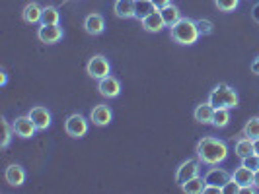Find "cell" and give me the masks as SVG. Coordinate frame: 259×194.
I'll use <instances>...</instances> for the list:
<instances>
[{
    "label": "cell",
    "instance_id": "1f68e13d",
    "mask_svg": "<svg viewBox=\"0 0 259 194\" xmlns=\"http://www.w3.org/2000/svg\"><path fill=\"white\" fill-rule=\"evenodd\" d=\"M203 194H222V186H217V184H205Z\"/></svg>",
    "mask_w": 259,
    "mask_h": 194
},
{
    "label": "cell",
    "instance_id": "4dcf8cb0",
    "mask_svg": "<svg viewBox=\"0 0 259 194\" xmlns=\"http://www.w3.org/2000/svg\"><path fill=\"white\" fill-rule=\"evenodd\" d=\"M242 192V188H240V184L234 181H228L224 186H222V194H238Z\"/></svg>",
    "mask_w": 259,
    "mask_h": 194
},
{
    "label": "cell",
    "instance_id": "d6986e66",
    "mask_svg": "<svg viewBox=\"0 0 259 194\" xmlns=\"http://www.w3.org/2000/svg\"><path fill=\"white\" fill-rule=\"evenodd\" d=\"M232 181L238 182V184H240V188L253 186V171H251V169H247L246 165H240V167L234 169Z\"/></svg>",
    "mask_w": 259,
    "mask_h": 194
},
{
    "label": "cell",
    "instance_id": "d4e9b609",
    "mask_svg": "<svg viewBox=\"0 0 259 194\" xmlns=\"http://www.w3.org/2000/svg\"><path fill=\"white\" fill-rule=\"evenodd\" d=\"M242 134L247 136V138H251V140L259 138V116H251V118L247 120L246 124H244Z\"/></svg>",
    "mask_w": 259,
    "mask_h": 194
},
{
    "label": "cell",
    "instance_id": "3957f363",
    "mask_svg": "<svg viewBox=\"0 0 259 194\" xmlns=\"http://www.w3.org/2000/svg\"><path fill=\"white\" fill-rule=\"evenodd\" d=\"M169 37L174 39L178 45H195L201 33L197 29V22L189 20V18H182L174 27H169Z\"/></svg>",
    "mask_w": 259,
    "mask_h": 194
},
{
    "label": "cell",
    "instance_id": "cb8c5ba5",
    "mask_svg": "<svg viewBox=\"0 0 259 194\" xmlns=\"http://www.w3.org/2000/svg\"><path fill=\"white\" fill-rule=\"evenodd\" d=\"M228 124H230V109H214L212 126L214 128H226Z\"/></svg>",
    "mask_w": 259,
    "mask_h": 194
},
{
    "label": "cell",
    "instance_id": "4fadbf2b",
    "mask_svg": "<svg viewBox=\"0 0 259 194\" xmlns=\"http://www.w3.org/2000/svg\"><path fill=\"white\" fill-rule=\"evenodd\" d=\"M26 177H27L26 169L22 167V165H18V163L8 165L6 171H4V179H6V182L10 186H22L26 182Z\"/></svg>",
    "mask_w": 259,
    "mask_h": 194
},
{
    "label": "cell",
    "instance_id": "8992f818",
    "mask_svg": "<svg viewBox=\"0 0 259 194\" xmlns=\"http://www.w3.org/2000/svg\"><path fill=\"white\" fill-rule=\"evenodd\" d=\"M201 161L199 159H185L183 163H180V167L176 171V182L182 186L183 182H187L189 179L197 177L201 173Z\"/></svg>",
    "mask_w": 259,
    "mask_h": 194
},
{
    "label": "cell",
    "instance_id": "484cf974",
    "mask_svg": "<svg viewBox=\"0 0 259 194\" xmlns=\"http://www.w3.org/2000/svg\"><path fill=\"white\" fill-rule=\"evenodd\" d=\"M154 10H156L154 4H152L150 0H137V10H135L137 16H135V18H137V20H144L148 14H152Z\"/></svg>",
    "mask_w": 259,
    "mask_h": 194
},
{
    "label": "cell",
    "instance_id": "5b68a950",
    "mask_svg": "<svg viewBox=\"0 0 259 194\" xmlns=\"http://www.w3.org/2000/svg\"><path fill=\"white\" fill-rule=\"evenodd\" d=\"M86 72L94 80H102V78L111 74V62L105 58L104 54H94L86 64Z\"/></svg>",
    "mask_w": 259,
    "mask_h": 194
},
{
    "label": "cell",
    "instance_id": "e575fe53",
    "mask_svg": "<svg viewBox=\"0 0 259 194\" xmlns=\"http://www.w3.org/2000/svg\"><path fill=\"white\" fill-rule=\"evenodd\" d=\"M251 20H253V22L259 26V2L253 6V8H251Z\"/></svg>",
    "mask_w": 259,
    "mask_h": 194
},
{
    "label": "cell",
    "instance_id": "f546056e",
    "mask_svg": "<svg viewBox=\"0 0 259 194\" xmlns=\"http://www.w3.org/2000/svg\"><path fill=\"white\" fill-rule=\"evenodd\" d=\"M242 165H246L247 169H251V171L255 173L259 169V155L251 154V155H247V157H244V159H242Z\"/></svg>",
    "mask_w": 259,
    "mask_h": 194
},
{
    "label": "cell",
    "instance_id": "e0dca14e",
    "mask_svg": "<svg viewBox=\"0 0 259 194\" xmlns=\"http://www.w3.org/2000/svg\"><path fill=\"white\" fill-rule=\"evenodd\" d=\"M41 14H43V8L39 6L37 2H27L22 10V20L33 26V24H41Z\"/></svg>",
    "mask_w": 259,
    "mask_h": 194
},
{
    "label": "cell",
    "instance_id": "d590c367",
    "mask_svg": "<svg viewBox=\"0 0 259 194\" xmlns=\"http://www.w3.org/2000/svg\"><path fill=\"white\" fill-rule=\"evenodd\" d=\"M6 84H8V74H6V72H4V70H2V72H0V86H2V88H4V86H6Z\"/></svg>",
    "mask_w": 259,
    "mask_h": 194
},
{
    "label": "cell",
    "instance_id": "ba28073f",
    "mask_svg": "<svg viewBox=\"0 0 259 194\" xmlns=\"http://www.w3.org/2000/svg\"><path fill=\"white\" fill-rule=\"evenodd\" d=\"M98 91L105 99H115V97L121 95V82L115 76L109 74V76L98 80Z\"/></svg>",
    "mask_w": 259,
    "mask_h": 194
},
{
    "label": "cell",
    "instance_id": "52a82bcc",
    "mask_svg": "<svg viewBox=\"0 0 259 194\" xmlns=\"http://www.w3.org/2000/svg\"><path fill=\"white\" fill-rule=\"evenodd\" d=\"M12 126H14L16 136H18V138H24V140L33 138V136H35V132H37V126H35V122L31 120V116L29 115L18 116V118L12 122Z\"/></svg>",
    "mask_w": 259,
    "mask_h": 194
},
{
    "label": "cell",
    "instance_id": "7c38bea8",
    "mask_svg": "<svg viewBox=\"0 0 259 194\" xmlns=\"http://www.w3.org/2000/svg\"><path fill=\"white\" fill-rule=\"evenodd\" d=\"M84 31L88 33V35H94V37H98V35H102L105 31V20L102 14H88L86 18H84Z\"/></svg>",
    "mask_w": 259,
    "mask_h": 194
},
{
    "label": "cell",
    "instance_id": "7402d4cb",
    "mask_svg": "<svg viewBox=\"0 0 259 194\" xmlns=\"http://www.w3.org/2000/svg\"><path fill=\"white\" fill-rule=\"evenodd\" d=\"M205 177H201V175H197L193 179H189L187 182H183L182 184V190L185 194H203L205 190Z\"/></svg>",
    "mask_w": 259,
    "mask_h": 194
},
{
    "label": "cell",
    "instance_id": "2e32d148",
    "mask_svg": "<svg viewBox=\"0 0 259 194\" xmlns=\"http://www.w3.org/2000/svg\"><path fill=\"white\" fill-rule=\"evenodd\" d=\"M141 24H143V27L148 31V33H160V31L166 27L160 10H154L152 14H148L144 20H141Z\"/></svg>",
    "mask_w": 259,
    "mask_h": 194
},
{
    "label": "cell",
    "instance_id": "f1b7e54d",
    "mask_svg": "<svg viewBox=\"0 0 259 194\" xmlns=\"http://www.w3.org/2000/svg\"><path fill=\"white\" fill-rule=\"evenodd\" d=\"M197 22V29H199V33L201 35H210L214 29H212V22L210 20H195Z\"/></svg>",
    "mask_w": 259,
    "mask_h": 194
},
{
    "label": "cell",
    "instance_id": "5bb4252c",
    "mask_svg": "<svg viewBox=\"0 0 259 194\" xmlns=\"http://www.w3.org/2000/svg\"><path fill=\"white\" fill-rule=\"evenodd\" d=\"M228 181H232V173L224 171L219 165H214L212 169H208L205 175V182L207 184H217V186H224Z\"/></svg>",
    "mask_w": 259,
    "mask_h": 194
},
{
    "label": "cell",
    "instance_id": "8fae6325",
    "mask_svg": "<svg viewBox=\"0 0 259 194\" xmlns=\"http://www.w3.org/2000/svg\"><path fill=\"white\" fill-rule=\"evenodd\" d=\"M111 120H113V111L109 105L100 103L90 111V122H94L96 126H107L111 124Z\"/></svg>",
    "mask_w": 259,
    "mask_h": 194
},
{
    "label": "cell",
    "instance_id": "6da1fadb",
    "mask_svg": "<svg viewBox=\"0 0 259 194\" xmlns=\"http://www.w3.org/2000/svg\"><path fill=\"white\" fill-rule=\"evenodd\" d=\"M195 154H197V159L203 165L214 167V165H221V163L226 161L228 144L221 140V138H214V136H203L195 146Z\"/></svg>",
    "mask_w": 259,
    "mask_h": 194
},
{
    "label": "cell",
    "instance_id": "30bf717a",
    "mask_svg": "<svg viewBox=\"0 0 259 194\" xmlns=\"http://www.w3.org/2000/svg\"><path fill=\"white\" fill-rule=\"evenodd\" d=\"M27 115L31 116V120L35 122L37 130H47L49 126H51V122H53L51 111H49L47 107H43V105H35V107H31Z\"/></svg>",
    "mask_w": 259,
    "mask_h": 194
},
{
    "label": "cell",
    "instance_id": "d6a6232c",
    "mask_svg": "<svg viewBox=\"0 0 259 194\" xmlns=\"http://www.w3.org/2000/svg\"><path fill=\"white\" fill-rule=\"evenodd\" d=\"M152 4H154L156 10H162V8H166L168 4H171V0H150Z\"/></svg>",
    "mask_w": 259,
    "mask_h": 194
},
{
    "label": "cell",
    "instance_id": "277c9868",
    "mask_svg": "<svg viewBox=\"0 0 259 194\" xmlns=\"http://www.w3.org/2000/svg\"><path fill=\"white\" fill-rule=\"evenodd\" d=\"M90 128V118H86L80 113H72L66 116L65 120V132L70 138H84Z\"/></svg>",
    "mask_w": 259,
    "mask_h": 194
},
{
    "label": "cell",
    "instance_id": "603a6c76",
    "mask_svg": "<svg viewBox=\"0 0 259 194\" xmlns=\"http://www.w3.org/2000/svg\"><path fill=\"white\" fill-rule=\"evenodd\" d=\"M61 22V12L57 6H45L43 14H41V24L45 26H59Z\"/></svg>",
    "mask_w": 259,
    "mask_h": 194
},
{
    "label": "cell",
    "instance_id": "44dd1931",
    "mask_svg": "<svg viewBox=\"0 0 259 194\" xmlns=\"http://www.w3.org/2000/svg\"><path fill=\"white\" fill-rule=\"evenodd\" d=\"M234 152H236V155H238L240 159H244V157H247V155H251L253 154V140L242 134V136L236 140V144H234Z\"/></svg>",
    "mask_w": 259,
    "mask_h": 194
},
{
    "label": "cell",
    "instance_id": "4316f807",
    "mask_svg": "<svg viewBox=\"0 0 259 194\" xmlns=\"http://www.w3.org/2000/svg\"><path fill=\"white\" fill-rule=\"evenodd\" d=\"M214 6H217L221 12L230 14L240 6V0H214Z\"/></svg>",
    "mask_w": 259,
    "mask_h": 194
},
{
    "label": "cell",
    "instance_id": "ffe728a7",
    "mask_svg": "<svg viewBox=\"0 0 259 194\" xmlns=\"http://www.w3.org/2000/svg\"><path fill=\"white\" fill-rule=\"evenodd\" d=\"M160 14H162V20H164L166 27H174L182 20V12H180V8L176 4H168L166 8L160 10Z\"/></svg>",
    "mask_w": 259,
    "mask_h": 194
},
{
    "label": "cell",
    "instance_id": "836d02e7",
    "mask_svg": "<svg viewBox=\"0 0 259 194\" xmlns=\"http://www.w3.org/2000/svg\"><path fill=\"white\" fill-rule=\"evenodd\" d=\"M249 70H251V74H255L259 76V54L251 60V64H249Z\"/></svg>",
    "mask_w": 259,
    "mask_h": 194
},
{
    "label": "cell",
    "instance_id": "7a4b0ae2",
    "mask_svg": "<svg viewBox=\"0 0 259 194\" xmlns=\"http://www.w3.org/2000/svg\"><path fill=\"white\" fill-rule=\"evenodd\" d=\"M207 101L214 109H236L238 103H240V97H238V91L234 90L232 86L219 84V86H214L210 90Z\"/></svg>",
    "mask_w": 259,
    "mask_h": 194
},
{
    "label": "cell",
    "instance_id": "9c48e42d",
    "mask_svg": "<svg viewBox=\"0 0 259 194\" xmlns=\"http://www.w3.org/2000/svg\"><path fill=\"white\" fill-rule=\"evenodd\" d=\"M63 27L61 26H45V24H41L37 27V39L41 43H45V45H55V43H59L61 39H63Z\"/></svg>",
    "mask_w": 259,
    "mask_h": 194
},
{
    "label": "cell",
    "instance_id": "ac0fdd59",
    "mask_svg": "<svg viewBox=\"0 0 259 194\" xmlns=\"http://www.w3.org/2000/svg\"><path fill=\"white\" fill-rule=\"evenodd\" d=\"M212 115H214V107L208 101L197 105L193 111V118L199 124H212Z\"/></svg>",
    "mask_w": 259,
    "mask_h": 194
},
{
    "label": "cell",
    "instance_id": "8d00e7d4",
    "mask_svg": "<svg viewBox=\"0 0 259 194\" xmlns=\"http://www.w3.org/2000/svg\"><path fill=\"white\" fill-rule=\"evenodd\" d=\"M253 186H255V188L259 190V169L255 171V173H253Z\"/></svg>",
    "mask_w": 259,
    "mask_h": 194
},
{
    "label": "cell",
    "instance_id": "74e56055",
    "mask_svg": "<svg viewBox=\"0 0 259 194\" xmlns=\"http://www.w3.org/2000/svg\"><path fill=\"white\" fill-rule=\"evenodd\" d=\"M253 154L259 155V138H255V140H253Z\"/></svg>",
    "mask_w": 259,
    "mask_h": 194
},
{
    "label": "cell",
    "instance_id": "9a60e30c",
    "mask_svg": "<svg viewBox=\"0 0 259 194\" xmlns=\"http://www.w3.org/2000/svg\"><path fill=\"white\" fill-rule=\"evenodd\" d=\"M137 0H115L113 4V12L121 20H131L137 16Z\"/></svg>",
    "mask_w": 259,
    "mask_h": 194
},
{
    "label": "cell",
    "instance_id": "83f0119b",
    "mask_svg": "<svg viewBox=\"0 0 259 194\" xmlns=\"http://www.w3.org/2000/svg\"><path fill=\"white\" fill-rule=\"evenodd\" d=\"M2 128H4V136H2V148L6 150L10 142H12V138L16 136V132H14V126L8 124V120L6 118H2Z\"/></svg>",
    "mask_w": 259,
    "mask_h": 194
}]
</instances>
